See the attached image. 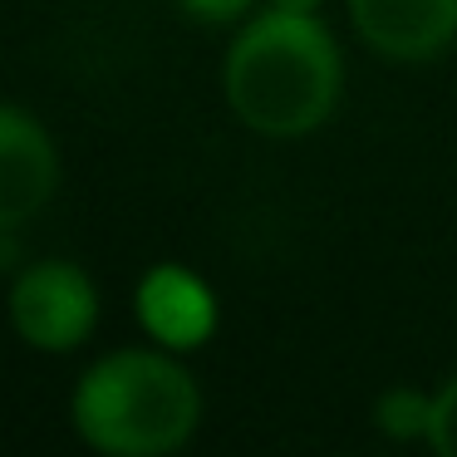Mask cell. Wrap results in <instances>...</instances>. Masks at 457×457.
<instances>
[{"instance_id":"1","label":"cell","mask_w":457,"mask_h":457,"mask_svg":"<svg viewBox=\"0 0 457 457\" xmlns=\"http://www.w3.org/2000/svg\"><path fill=\"white\" fill-rule=\"evenodd\" d=\"M227 104L261 138H305L335 113L345 89L339 45L315 15L261 11L241 25L221 70Z\"/></svg>"},{"instance_id":"2","label":"cell","mask_w":457,"mask_h":457,"mask_svg":"<svg viewBox=\"0 0 457 457\" xmlns=\"http://www.w3.org/2000/svg\"><path fill=\"white\" fill-rule=\"evenodd\" d=\"M70 413L104 457H168L197 433L202 394L172 354L119 349L79 374Z\"/></svg>"},{"instance_id":"3","label":"cell","mask_w":457,"mask_h":457,"mask_svg":"<svg viewBox=\"0 0 457 457\" xmlns=\"http://www.w3.org/2000/svg\"><path fill=\"white\" fill-rule=\"evenodd\" d=\"M99 320V290L74 261H35L11 286V325L30 349L70 354Z\"/></svg>"},{"instance_id":"4","label":"cell","mask_w":457,"mask_h":457,"mask_svg":"<svg viewBox=\"0 0 457 457\" xmlns=\"http://www.w3.org/2000/svg\"><path fill=\"white\" fill-rule=\"evenodd\" d=\"M60 192V148L35 113L0 104V231H21Z\"/></svg>"},{"instance_id":"5","label":"cell","mask_w":457,"mask_h":457,"mask_svg":"<svg viewBox=\"0 0 457 457\" xmlns=\"http://www.w3.org/2000/svg\"><path fill=\"white\" fill-rule=\"evenodd\" d=\"M349 21L384 60L423 64L457 40V0H349Z\"/></svg>"},{"instance_id":"6","label":"cell","mask_w":457,"mask_h":457,"mask_svg":"<svg viewBox=\"0 0 457 457\" xmlns=\"http://www.w3.org/2000/svg\"><path fill=\"white\" fill-rule=\"evenodd\" d=\"M133 305H138V320L148 329V339L158 349H172V354L207 345L212 329H217V295H212V286L197 270L172 266V261L168 266H153L138 280Z\"/></svg>"},{"instance_id":"7","label":"cell","mask_w":457,"mask_h":457,"mask_svg":"<svg viewBox=\"0 0 457 457\" xmlns=\"http://www.w3.org/2000/svg\"><path fill=\"white\" fill-rule=\"evenodd\" d=\"M374 418L378 428H384L394 443H408V437H428V428H433V398L418 394V388H388L384 398L374 403Z\"/></svg>"},{"instance_id":"8","label":"cell","mask_w":457,"mask_h":457,"mask_svg":"<svg viewBox=\"0 0 457 457\" xmlns=\"http://www.w3.org/2000/svg\"><path fill=\"white\" fill-rule=\"evenodd\" d=\"M428 443H433L437 457H457V378L433 394V428H428Z\"/></svg>"},{"instance_id":"9","label":"cell","mask_w":457,"mask_h":457,"mask_svg":"<svg viewBox=\"0 0 457 457\" xmlns=\"http://www.w3.org/2000/svg\"><path fill=\"white\" fill-rule=\"evenodd\" d=\"M197 21H241L256 0H182Z\"/></svg>"},{"instance_id":"10","label":"cell","mask_w":457,"mask_h":457,"mask_svg":"<svg viewBox=\"0 0 457 457\" xmlns=\"http://www.w3.org/2000/svg\"><path fill=\"white\" fill-rule=\"evenodd\" d=\"M325 0H266V11H290V15H320Z\"/></svg>"}]
</instances>
